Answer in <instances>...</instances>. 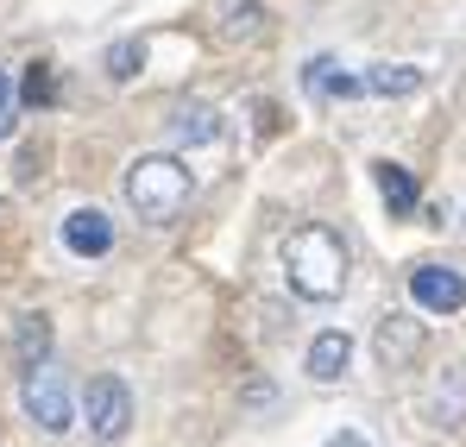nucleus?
Instances as JSON below:
<instances>
[{"mask_svg": "<svg viewBox=\"0 0 466 447\" xmlns=\"http://www.w3.org/2000/svg\"><path fill=\"white\" fill-rule=\"evenodd\" d=\"M13 360H19V372H25V366H38V360H51V315H19Z\"/></svg>", "mask_w": 466, "mask_h": 447, "instance_id": "obj_14", "label": "nucleus"}, {"mask_svg": "<svg viewBox=\"0 0 466 447\" xmlns=\"http://www.w3.org/2000/svg\"><path fill=\"white\" fill-rule=\"evenodd\" d=\"M372 177H379V189H385V215L390 221H410L416 215V177L403 170V164H372Z\"/></svg>", "mask_w": 466, "mask_h": 447, "instance_id": "obj_13", "label": "nucleus"}, {"mask_svg": "<svg viewBox=\"0 0 466 447\" xmlns=\"http://www.w3.org/2000/svg\"><path fill=\"white\" fill-rule=\"evenodd\" d=\"M221 114L208 107V101H183L177 114H170V139L177 146H221Z\"/></svg>", "mask_w": 466, "mask_h": 447, "instance_id": "obj_11", "label": "nucleus"}, {"mask_svg": "<svg viewBox=\"0 0 466 447\" xmlns=\"http://www.w3.org/2000/svg\"><path fill=\"white\" fill-rule=\"evenodd\" d=\"M410 302L429 309V315H454V309H466V278L448 271V265H416L410 271Z\"/></svg>", "mask_w": 466, "mask_h": 447, "instance_id": "obj_5", "label": "nucleus"}, {"mask_svg": "<svg viewBox=\"0 0 466 447\" xmlns=\"http://www.w3.org/2000/svg\"><path fill=\"white\" fill-rule=\"evenodd\" d=\"M303 88H309V101H353V95H366V76L340 70L334 57H309L303 64Z\"/></svg>", "mask_w": 466, "mask_h": 447, "instance_id": "obj_7", "label": "nucleus"}, {"mask_svg": "<svg viewBox=\"0 0 466 447\" xmlns=\"http://www.w3.org/2000/svg\"><path fill=\"white\" fill-rule=\"evenodd\" d=\"M328 447H372V442H366L360 429H340V435H334V442H328Z\"/></svg>", "mask_w": 466, "mask_h": 447, "instance_id": "obj_19", "label": "nucleus"}, {"mask_svg": "<svg viewBox=\"0 0 466 447\" xmlns=\"http://www.w3.org/2000/svg\"><path fill=\"white\" fill-rule=\"evenodd\" d=\"M416 353H422V328H416L410 315H385V321H379V366H385V372H403Z\"/></svg>", "mask_w": 466, "mask_h": 447, "instance_id": "obj_9", "label": "nucleus"}, {"mask_svg": "<svg viewBox=\"0 0 466 447\" xmlns=\"http://www.w3.org/2000/svg\"><path fill=\"white\" fill-rule=\"evenodd\" d=\"M64 246H70L76 259H101V252L114 246V221H107L101 208H76V215H64Z\"/></svg>", "mask_w": 466, "mask_h": 447, "instance_id": "obj_8", "label": "nucleus"}, {"mask_svg": "<svg viewBox=\"0 0 466 447\" xmlns=\"http://www.w3.org/2000/svg\"><path fill=\"white\" fill-rule=\"evenodd\" d=\"M429 410H435V422H441V429H461V422H466V366H448V372H435Z\"/></svg>", "mask_w": 466, "mask_h": 447, "instance_id": "obj_12", "label": "nucleus"}, {"mask_svg": "<svg viewBox=\"0 0 466 447\" xmlns=\"http://www.w3.org/2000/svg\"><path fill=\"white\" fill-rule=\"evenodd\" d=\"M215 32H221L228 45H252V38L271 32V6H265V0H221V6H215Z\"/></svg>", "mask_w": 466, "mask_h": 447, "instance_id": "obj_6", "label": "nucleus"}, {"mask_svg": "<svg viewBox=\"0 0 466 447\" xmlns=\"http://www.w3.org/2000/svg\"><path fill=\"white\" fill-rule=\"evenodd\" d=\"M139 64H146V45H139V38H120V45L107 51V76H114V82H133Z\"/></svg>", "mask_w": 466, "mask_h": 447, "instance_id": "obj_16", "label": "nucleus"}, {"mask_svg": "<svg viewBox=\"0 0 466 447\" xmlns=\"http://www.w3.org/2000/svg\"><path fill=\"white\" fill-rule=\"evenodd\" d=\"M19 101H25V107H45V101H51V70H45V64H32V70H25Z\"/></svg>", "mask_w": 466, "mask_h": 447, "instance_id": "obj_17", "label": "nucleus"}, {"mask_svg": "<svg viewBox=\"0 0 466 447\" xmlns=\"http://www.w3.org/2000/svg\"><path fill=\"white\" fill-rule=\"evenodd\" d=\"M82 422H88L95 442H120V435L133 429V391H127V378H114V372L88 378V391H82Z\"/></svg>", "mask_w": 466, "mask_h": 447, "instance_id": "obj_4", "label": "nucleus"}, {"mask_svg": "<svg viewBox=\"0 0 466 447\" xmlns=\"http://www.w3.org/2000/svg\"><path fill=\"white\" fill-rule=\"evenodd\" d=\"M347 366H353V334L328 328V334H315V340H309V378H315V384H340Z\"/></svg>", "mask_w": 466, "mask_h": 447, "instance_id": "obj_10", "label": "nucleus"}, {"mask_svg": "<svg viewBox=\"0 0 466 447\" xmlns=\"http://www.w3.org/2000/svg\"><path fill=\"white\" fill-rule=\"evenodd\" d=\"M19 403H25V416H32L45 435H70V429H76L70 378H64V366H51V360H38V366L19 372Z\"/></svg>", "mask_w": 466, "mask_h": 447, "instance_id": "obj_3", "label": "nucleus"}, {"mask_svg": "<svg viewBox=\"0 0 466 447\" xmlns=\"http://www.w3.org/2000/svg\"><path fill=\"white\" fill-rule=\"evenodd\" d=\"M284 271L303 302H334L347 290V246L334 227H297L284 239Z\"/></svg>", "mask_w": 466, "mask_h": 447, "instance_id": "obj_1", "label": "nucleus"}, {"mask_svg": "<svg viewBox=\"0 0 466 447\" xmlns=\"http://www.w3.org/2000/svg\"><path fill=\"white\" fill-rule=\"evenodd\" d=\"M13 133V76L0 70V139Z\"/></svg>", "mask_w": 466, "mask_h": 447, "instance_id": "obj_18", "label": "nucleus"}, {"mask_svg": "<svg viewBox=\"0 0 466 447\" xmlns=\"http://www.w3.org/2000/svg\"><path fill=\"white\" fill-rule=\"evenodd\" d=\"M189 196H196V177L183 170V157H164V151H152V157H139L133 170H127V202L139 208V221H177L183 208H189Z\"/></svg>", "mask_w": 466, "mask_h": 447, "instance_id": "obj_2", "label": "nucleus"}, {"mask_svg": "<svg viewBox=\"0 0 466 447\" xmlns=\"http://www.w3.org/2000/svg\"><path fill=\"white\" fill-rule=\"evenodd\" d=\"M416 88H422L416 64H372L366 70V95H416Z\"/></svg>", "mask_w": 466, "mask_h": 447, "instance_id": "obj_15", "label": "nucleus"}]
</instances>
